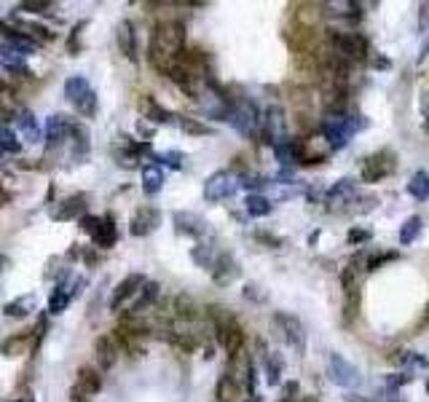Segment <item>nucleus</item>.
Here are the masks:
<instances>
[{
    "label": "nucleus",
    "mask_w": 429,
    "mask_h": 402,
    "mask_svg": "<svg viewBox=\"0 0 429 402\" xmlns=\"http://www.w3.org/2000/svg\"><path fill=\"white\" fill-rule=\"evenodd\" d=\"M185 49V25L180 19H161L151 30L148 62L158 76H169L177 56Z\"/></svg>",
    "instance_id": "nucleus-1"
},
{
    "label": "nucleus",
    "mask_w": 429,
    "mask_h": 402,
    "mask_svg": "<svg viewBox=\"0 0 429 402\" xmlns=\"http://www.w3.org/2000/svg\"><path fill=\"white\" fill-rule=\"evenodd\" d=\"M365 126V121H359V116H346V113H328L320 121V134L322 140L330 145V151L344 148L354 134Z\"/></svg>",
    "instance_id": "nucleus-2"
},
{
    "label": "nucleus",
    "mask_w": 429,
    "mask_h": 402,
    "mask_svg": "<svg viewBox=\"0 0 429 402\" xmlns=\"http://www.w3.org/2000/svg\"><path fill=\"white\" fill-rule=\"evenodd\" d=\"M330 54L341 62H362L368 56V41L359 32H338L330 30Z\"/></svg>",
    "instance_id": "nucleus-3"
},
{
    "label": "nucleus",
    "mask_w": 429,
    "mask_h": 402,
    "mask_svg": "<svg viewBox=\"0 0 429 402\" xmlns=\"http://www.w3.org/2000/svg\"><path fill=\"white\" fill-rule=\"evenodd\" d=\"M226 121L233 126L239 134L250 137V134H255V131L260 129V110H258V105H255L253 100H247V97H236V100L228 105Z\"/></svg>",
    "instance_id": "nucleus-4"
},
{
    "label": "nucleus",
    "mask_w": 429,
    "mask_h": 402,
    "mask_svg": "<svg viewBox=\"0 0 429 402\" xmlns=\"http://www.w3.org/2000/svg\"><path fill=\"white\" fill-rule=\"evenodd\" d=\"M271 322H274V327L279 330L282 341L298 354V357H303V354H306V327H303L301 319L293 317V314H287V311H277V314L271 317Z\"/></svg>",
    "instance_id": "nucleus-5"
},
{
    "label": "nucleus",
    "mask_w": 429,
    "mask_h": 402,
    "mask_svg": "<svg viewBox=\"0 0 429 402\" xmlns=\"http://www.w3.org/2000/svg\"><path fill=\"white\" fill-rule=\"evenodd\" d=\"M397 169V153L384 148V151L370 153L365 161H362V182H381L384 177L395 175Z\"/></svg>",
    "instance_id": "nucleus-6"
},
{
    "label": "nucleus",
    "mask_w": 429,
    "mask_h": 402,
    "mask_svg": "<svg viewBox=\"0 0 429 402\" xmlns=\"http://www.w3.org/2000/svg\"><path fill=\"white\" fill-rule=\"evenodd\" d=\"M236 191H239V177L231 169H218V172H212L207 177V182H204V199L209 204L231 199Z\"/></svg>",
    "instance_id": "nucleus-7"
},
{
    "label": "nucleus",
    "mask_w": 429,
    "mask_h": 402,
    "mask_svg": "<svg viewBox=\"0 0 429 402\" xmlns=\"http://www.w3.org/2000/svg\"><path fill=\"white\" fill-rule=\"evenodd\" d=\"M328 378L335 386H341V389H354L362 381L357 365H352L349 359H344L341 354H330L328 357Z\"/></svg>",
    "instance_id": "nucleus-8"
},
{
    "label": "nucleus",
    "mask_w": 429,
    "mask_h": 402,
    "mask_svg": "<svg viewBox=\"0 0 429 402\" xmlns=\"http://www.w3.org/2000/svg\"><path fill=\"white\" fill-rule=\"evenodd\" d=\"M70 126L73 121L67 118V116H62V113H54L46 118V129H43V140H46V153H54L59 151L65 142H67V137H70Z\"/></svg>",
    "instance_id": "nucleus-9"
},
{
    "label": "nucleus",
    "mask_w": 429,
    "mask_h": 402,
    "mask_svg": "<svg viewBox=\"0 0 429 402\" xmlns=\"http://www.w3.org/2000/svg\"><path fill=\"white\" fill-rule=\"evenodd\" d=\"M158 226H161V212L151 204H143L140 209H134V215L129 220V233L143 239V236H151Z\"/></svg>",
    "instance_id": "nucleus-10"
},
{
    "label": "nucleus",
    "mask_w": 429,
    "mask_h": 402,
    "mask_svg": "<svg viewBox=\"0 0 429 402\" xmlns=\"http://www.w3.org/2000/svg\"><path fill=\"white\" fill-rule=\"evenodd\" d=\"M209 277H212V282H215L218 287H228V284H233L236 279L242 277V266H239V260H236L233 255L220 252V255L215 257L212 268H209Z\"/></svg>",
    "instance_id": "nucleus-11"
},
{
    "label": "nucleus",
    "mask_w": 429,
    "mask_h": 402,
    "mask_svg": "<svg viewBox=\"0 0 429 402\" xmlns=\"http://www.w3.org/2000/svg\"><path fill=\"white\" fill-rule=\"evenodd\" d=\"M94 357H97V370H113L116 362L121 359V346L113 338V332H105L94 341Z\"/></svg>",
    "instance_id": "nucleus-12"
},
{
    "label": "nucleus",
    "mask_w": 429,
    "mask_h": 402,
    "mask_svg": "<svg viewBox=\"0 0 429 402\" xmlns=\"http://www.w3.org/2000/svg\"><path fill=\"white\" fill-rule=\"evenodd\" d=\"M86 209H89V196H86V193H73V196L62 199L56 207H54L51 218H54V220H59V223L81 220V218L86 215Z\"/></svg>",
    "instance_id": "nucleus-13"
},
{
    "label": "nucleus",
    "mask_w": 429,
    "mask_h": 402,
    "mask_svg": "<svg viewBox=\"0 0 429 402\" xmlns=\"http://www.w3.org/2000/svg\"><path fill=\"white\" fill-rule=\"evenodd\" d=\"M8 25L14 27L17 32H22L25 38H30L32 43H38V46H46V43H51L54 41V32H51V27L41 25V22H32V19H22V17H8L6 19Z\"/></svg>",
    "instance_id": "nucleus-14"
},
{
    "label": "nucleus",
    "mask_w": 429,
    "mask_h": 402,
    "mask_svg": "<svg viewBox=\"0 0 429 402\" xmlns=\"http://www.w3.org/2000/svg\"><path fill=\"white\" fill-rule=\"evenodd\" d=\"M143 284H145V277H143V274H129V277L121 279V282L116 284L113 295H110V311H118L124 303L132 301V298L143 290Z\"/></svg>",
    "instance_id": "nucleus-15"
},
{
    "label": "nucleus",
    "mask_w": 429,
    "mask_h": 402,
    "mask_svg": "<svg viewBox=\"0 0 429 402\" xmlns=\"http://www.w3.org/2000/svg\"><path fill=\"white\" fill-rule=\"evenodd\" d=\"M137 107H140L143 118H145L148 124H153V126L172 124V121H175V113H172V110H167V107L156 100V97H151V94H143V97L137 100Z\"/></svg>",
    "instance_id": "nucleus-16"
},
{
    "label": "nucleus",
    "mask_w": 429,
    "mask_h": 402,
    "mask_svg": "<svg viewBox=\"0 0 429 402\" xmlns=\"http://www.w3.org/2000/svg\"><path fill=\"white\" fill-rule=\"evenodd\" d=\"M92 242H94V250H110L116 247L118 242V226H116V218L113 215H102L94 233H92Z\"/></svg>",
    "instance_id": "nucleus-17"
},
{
    "label": "nucleus",
    "mask_w": 429,
    "mask_h": 402,
    "mask_svg": "<svg viewBox=\"0 0 429 402\" xmlns=\"http://www.w3.org/2000/svg\"><path fill=\"white\" fill-rule=\"evenodd\" d=\"M0 67H3L6 73H11V76H19V78L30 76L25 54L17 51L14 46H8V43H0Z\"/></svg>",
    "instance_id": "nucleus-18"
},
{
    "label": "nucleus",
    "mask_w": 429,
    "mask_h": 402,
    "mask_svg": "<svg viewBox=\"0 0 429 402\" xmlns=\"http://www.w3.org/2000/svg\"><path fill=\"white\" fill-rule=\"evenodd\" d=\"M116 43H118V51L127 56L129 62H137L140 59V43H137V32H134V25L124 19L118 30H116Z\"/></svg>",
    "instance_id": "nucleus-19"
},
{
    "label": "nucleus",
    "mask_w": 429,
    "mask_h": 402,
    "mask_svg": "<svg viewBox=\"0 0 429 402\" xmlns=\"http://www.w3.org/2000/svg\"><path fill=\"white\" fill-rule=\"evenodd\" d=\"M76 389H78V392H83V394H89V397L100 394V389H102V373L97 370V368H92V365H83V368H78V373H76Z\"/></svg>",
    "instance_id": "nucleus-20"
},
{
    "label": "nucleus",
    "mask_w": 429,
    "mask_h": 402,
    "mask_svg": "<svg viewBox=\"0 0 429 402\" xmlns=\"http://www.w3.org/2000/svg\"><path fill=\"white\" fill-rule=\"evenodd\" d=\"M14 121H17V129L25 134L27 142H41L43 140V126L38 124V118L30 113V110H17L14 113Z\"/></svg>",
    "instance_id": "nucleus-21"
},
{
    "label": "nucleus",
    "mask_w": 429,
    "mask_h": 402,
    "mask_svg": "<svg viewBox=\"0 0 429 402\" xmlns=\"http://www.w3.org/2000/svg\"><path fill=\"white\" fill-rule=\"evenodd\" d=\"M175 226L180 233L193 236V239H204L207 236V223L193 212H175Z\"/></svg>",
    "instance_id": "nucleus-22"
},
{
    "label": "nucleus",
    "mask_w": 429,
    "mask_h": 402,
    "mask_svg": "<svg viewBox=\"0 0 429 402\" xmlns=\"http://www.w3.org/2000/svg\"><path fill=\"white\" fill-rule=\"evenodd\" d=\"M158 298H161V284H158V282H148V279H145V284H143V290H140V298H137L134 306L127 308V311H132V314H145L148 308L156 306Z\"/></svg>",
    "instance_id": "nucleus-23"
},
{
    "label": "nucleus",
    "mask_w": 429,
    "mask_h": 402,
    "mask_svg": "<svg viewBox=\"0 0 429 402\" xmlns=\"http://www.w3.org/2000/svg\"><path fill=\"white\" fill-rule=\"evenodd\" d=\"M0 352L6 357H19V354H32V332L25 330V332H17L11 335L8 341H3Z\"/></svg>",
    "instance_id": "nucleus-24"
},
{
    "label": "nucleus",
    "mask_w": 429,
    "mask_h": 402,
    "mask_svg": "<svg viewBox=\"0 0 429 402\" xmlns=\"http://www.w3.org/2000/svg\"><path fill=\"white\" fill-rule=\"evenodd\" d=\"M0 32H3V38H6V43H8V46H14V49H17V51H22L25 56H27V54H30V51L41 49L38 43H32L30 38H25L22 32H17L14 27H11V25H8V22H6V19H0Z\"/></svg>",
    "instance_id": "nucleus-25"
},
{
    "label": "nucleus",
    "mask_w": 429,
    "mask_h": 402,
    "mask_svg": "<svg viewBox=\"0 0 429 402\" xmlns=\"http://www.w3.org/2000/svg\"><path fill=\"white\" fill-rule=\"evenodd\" d=\"M70 290H67V284L65 282H56V287L51 290V295H49V306H46V314L49 317H59L67 306H70Z\"/></svg>",
    "instance_id": "nucleus-26"
},
{
    "label": "nucleus",
    "mask_w": 429,
    "mask_h": 402,
    "mask_svg": "<svg viewBox=\"0 0 429 402\" xmlns=\"http://www.w3.org/2000/svg\"><path fill=\"white\" fill-rule=\"evenodd\" d=\"M161 188H164V169H161L156 161L145 164V167H143V191H145L148 196H156Z\"/></svg>",
    "instance_id": "nucleus-27"
},
{
    "label": "nucleus",
    "mask_w": 429,
    "mask_h": 402,
    "mask_svg": "<svg viewBox=\"0 0 429 402\" xmlns=\"http://www.w3.org/2000/svg\"><path fill=\"white\" fill-rule=\"evenodd\" d=\"M260 365H263V373H266V383L269 386H279L282 383V373H284V359L279 354L269 352V357Z\"/></svg>",
    "instance_id": "nucleus-28"
},
{
    "label": "nucleus",
    "mask_w": 429,
    "mask_h": 402,
    "mask_svg": "<svg viewBox=\"0 0 429 402\" xmlns=\"http://www.w3.org/2000/svg\"><path fill=\"white\" fill-rule=\"evenodd\" d=\"M349 199H354V180H349V177L338 180L328 193H325V201L333 204V207H335V204H346Z\"/></svg>",
    "instance_id": "nucleus-29"
},
{
    "label": "nucleus",
    "mask_w": 429,
    "mask_h": 402,
    "mask_svg": "<svg viewBox=\"0 0 429 402\" xmlns=\"http://www.w3.org/2000/svg\"><path fill=\"white\" fill-rule=\"evenodd\" d=\"M215 397H218V402H236L242 397V386L228 373H223L220 381H218V386H215Z\"/></svg>",
    "instance_id": "nucleus-30"
},
{
    "label": "nucleus",
    "mask_w": 429,
    "mask_h": 402,
    "mask_svg": "<svg viewBox=\"0 0 429 402\" xmlns=\"http://www.w3.org/2000/svg\"><path fill=\"white\" fill-rule=\"evenodd\" d=\"M70 137H73V156L76 158H86L89 151H92V142H89V129L83 124H76L70 126Z\"/></svg>",
    "instance_id": "nucleus-31"
},
{
    "label": "nucleus",
    "mask_w": 429,
    "mask_h": 402,
    "mask_svg": "<svg viewBox=\"0 0 429 402\" xmlns=\"http://www.w3.org/2000/svg\"><path fill=\"white\" fill-rule=\"evenodd\" d=\"M89 92H92V83L83 76H70L65 81V97L73 102V105H76L78 100H83Z\"/></svg>",
    "instance_id": "nucleus-32"
},
{
    "label": "nucleus",
    "mask_w": 429,
    "mask_h": 402,
    "mask_svg": "<svg viewBox=\"0 0 429 402\" xmlns=\"http://www.w3.org/2000/svg\"><path fill=\"white\" fill-rule=\"evenodd\" d=\"M244 209H247L250 218H266V215H271L274 204H271L269 196H263V193H250L247 201H244Z\"/></svg>",
    "instance_id": "nucleus-33"
},
{
    "label": "nucleus",
    "mask_w": 429,
    "mask_h": 402,
    "mask_svg": "<svg viewBox=\"0 0 429 402\" xmlns=\"http://www.w3.org/2000/svg\"><path fill=\"white\" fill-rule=\"evenodd\" d=\"M421 228H424V220H421L419 215H410L403 223V228H400V244H403V247L413 244V242L421 236Z\"/></svg>",
    "instance_id": "nucleus-34"
},
{
    "label": "nucleus",
    "mask_w": 429,
    "mask_h": 402,
    "mask_svg": "<svg viewBox=\"0 0 429 402\" xmlns=\"http://www.w3.org/2000/svg\"><path fill=\"white\" fill-rule=\"evenodd\" d=\"M73 107H76V113L81 116V118H94L97 110H100V97H97V92L92 89V92H89L83 100H78Z\"/></svg>",
    "instance_id": "nucleus-35"
},
{
    "label": "nucleus",
    "mask_w": 429,
    "mask_h": 402,
    "mask_svg": "<svg viewBox=\"0 0 429 402\" xmlns=\"http://www.w3.org/2000/svg\"><path fill=\"white\" fill-rule=\"evenodd\" d=\"M22 151V142L17 140V134L8 126H0V156H17Z\"/></svg>",
    "instance_id": "nucleus-36"
},
{
    "label": "nucleus",
    "mask_w": 429,
    "mask_h": 402,
    "mask_svg": "<svg viewBox=\"0 0 429 402\" xmlns=\"http://www.w3.org/2000/svg\"><path fill=\"white\" fill-rule=\"evenodd\" d=\"M408 193L413 199H427L429 196V175L427 172H416L408 182Z\"/></svg>",
    "instance_id": "nucleus-37"
},
{
    "label": "nucleus",
    "mask_w": 429,
    "mask_h": 402,
    "mask_svg": "<svg viewBox=\"0 0 429 402\" xmlns=\"http://www.w3.org/2000/svg\"><path fill=\"white\" fill-rule=\"evenodd\" d=\"M30 306H32V295H25V298H17V301L6 303L3 306V314L6 317H14V319H22L30 314Z\"/></svg>",
    "instance_id": "nucleus-38"
},
{
    "label": "nucleus",
    "mask_w": 429,
    "mask_h": 402,
    "mask_svg": "<svg viewBox=\"0 0 429 402\" xmlns=\"http://www.w3.org/2000/svg\"><path fill=\"white\" fill-rule=\"evenodd\" d=\"M177 124H180V129H182L185 134H191V137H207V134H212V131H215L212 126L202 124V121H196V118H177Z\"/></svg>",
    "instance_id": "nucleus-39"
},
{
    "label": "nucleus",
    "mask_w": 429,
    "mask_h": 402,
    "mask_svg": "<svg viewBox=\"0 0 429 402\" xmlns=\"http://www.w3.org/2000/svg\"><path fill=\"white\" fill-rule=\"evenodd\" d=\"M191 257H193L202 268H212V263H215L218 255H215V247H212V244H199V247L191 250Z\"/></svg>",
    "instance_id": "nucleus-40"
},
{
    "label": "nucleus",
    "mask_w": 429,
    "mask_h": 402,
    "mask_svg": "<svg viewBox=\"0 0 429 402\" xmlns=\"http://www.w3.org/2000/svg\"><path fill=\"white\" fill-rule=\"evenodd\" d=\"M182 161H185V156L180 151H167V153H161V156H156V164L161 167H169V169H182Z\"/></svg>",
    "instance_id": "nucleus-41"
},
{
    "label": "nucleus",
    "mask_w": 429,
    "mask_h": 402,
    "mask_svg": "<svg viewBox=\"0 0 429 402\" xmlns=\"http://www.w3.org/2000/svg\"><path fill=\"white\" fill-rule=\"evenodd\" d=\"M83 27H86V22H78V25L70 30V35H67V54H78V49H81V35H83Z\"/></svg>",
    "instance_id": "nucleus-42"
},
{
    "label": "nucleus",
    "mask_w": 429,
    "mask_h": 402,
    "mask_svg": "<svg viewBox=\"0 0 429 402\" xmlns=\"http://www.w3.org/2000/svg\"><path fill=\"white\" fill-rule=\"evenodd\" d=\"M54 3H43V0H27L19 6V11H30V14H49Z\"/></svg>",
    "instance_id": "nucleus-43"
},
{
    "label": "nucleus",
    "mask_w": 429,
    "mask_h": 402,
    "mask_svg": "<svg viewBox=\"0 0 429 402\" xmlns=\"http://www.w3.org/2000/svg\"><path fill=\"white\" fill-rule=\"evenodd\" d=\"M397 257V252H381L376 257H370V260H365V271H379L381 263H386V260H395Z\"/></svg>",
    "instance_id": "nucleus-44"
},
{
    "label": "nucleus",
    "mask_w": 429,
    "mask_h": 402,
    "mask_svg": "<svg viewBox=\"0 0 429 402\" xmlns=\"http://www.w3.org/2000/svg\"><path fill=\"white\" fill-rule=\"evenodd\" d=\"M247 301H255V303H263L266 301V293L258 287V284H244V293H242Z\"/></svg>",
    "instance_id": "nucleus-45"
},
{
    "label": "nucleus",
    "mask_w": 429,
    "mask_h": 402,
    "mask_svg": "<svg viewBox=\"0 0 429 402\" xmlns=\"http://www.w3.org/2000/svg\"><path fill=\"white\" fill-rule=\"evenodd\" d=\"M298 392H301V389H298V383H295V381H287V383L282 386V400L295 402L298 400Z\"/></svg>",
    "instance_id": "nucleus-46"
},
{
    "label": "nucleus",
    "mask_w": 429,
    "mask_h": 402,
    "mask_svg": "<svg viewBox=\"0 0 429 402\" xmlns=\"http://www.w3.org/2000/svg\"><path fill=\"white\" fill-rule=\"evenodd\" d=\"M153 131H156V126L148 124L145 118H140V121H137V134H140L145 142H151V140H153Z\"/></svg>",
    "instance_id": "nucleus-47"
},
{
    "label": "nucleus",
    "mask_w": 429,
    "mask_h": 402,
    "mask_svg": "<svg viewBox=\"0 0 429 402\" xmlns=\"http://www.w3.org/2000/svg\"><path fill=\"white\" fill-rule=\"evenodd\" d=\"M368 239H370L368 228H352L349 231V244H359V242H368Z\"/></svg>",
    "instance_id": "nucleus-48"
},
{
    "label": "nucleus",
    "mask_w": 429,
    "mask_h": 402,
    "mask_svg": "<svg viewBox=\"0 0 429 402\" xmlns=\"http://www.w3.org/2000/svg\"><path fill=\"white\" fill-rule=\"evenodd\" d=\"M97 223H100V218H97V215H83V218H81V228H83V231H86L89 236L94 233Z\"/></svg>",
    "instance_id": "nucleus-49"
},
{
    "label": "nucleus",
    "mask_w": 429,
    "mask_h": 402,
    "mask_svg": "<svg viewBox=\"0 0 429 402\" xmlns=\"http://www.w3.org/2000/svg\"><path fill=\"white\" fill-rule=\"evenodd\" d=\"M427 27H429V3H421L419 6V30L424 32Z\"/></svg>",
    "instance_id": "nucleus-50"
},
{
    "label": "nucleus",
    "mask_w": 429,
    "mask_h": 402,
    "mask_svg": "<svg viewBox=\"0 0 429 402\" xmlns=\"http://www.w3.org/2000/svg\"><path fill=\"white\" fill-rule=\"evenodd\" d=\"M83 287H86V279L78 277L76 282H73V284L67 287V290H70V298H76V295H81V293H83Z\"/></svg>",
    "instance_id": "nucleus-51"
},
{
    "label": "nucleus",
    "mask_w": 429,
    "mask_h": 402,
    "mask_svg": "<svg viewBox=\"0 0 429 402\" xmlns=\"http://www.w3.org/2000/svg\"><path fill=\"white\" fill-rule=\"evenodd\" d=\"M11 118H14V110H3V107H0V126H6Z\"/></svg>",
    "instance_id": "nucleus-52"
},
{
    "label": "nucleus",
    "mask_w": 429,
    "mask_h": 402,
    "mask_svg": "<svg viewBox=\"0 0 429 402\" xmlns=\"http://www.w3.org/2000/svg\"><path fill=\"white\" fill-rule=\"evenodd\" d=\"M8 199H11V193H8V191L3 188V182H0V204H6Z\"/></svg>",
    "instance_id": "nucleus-53"
},
{
    "label": "nucleus",
    "mask_w": 429,
    "mask_h": 402,
    "mask_svg": "<svg viewBox=\"0 0 429 402\" xmlns=\"http://www.w3.org/2000/svg\"><path fill=\"white\" fill-rule=\"evenodd\" d=\"M6 266H8V257H6V255H3V252H0V277H3V274H6Z\"/></svg>",
    "instance_id": "nucleus-54"
},
{
    "label": "nucleus",
    "mask_w": 429,
    "mask_h": 402,
    "mask_svg": "<svg viewBox=\"0 0 429 402\" xmlns=\"http://www.w3.org/2000/svg\"><path fill=\"white\" fill-rule=\"evenodd\" d=\"M427 325H429V306H427V311H424V317H421V322H419V330H424Z\"/></svg>",
    "instance_id": "nucleus-55"
},
{
    "label": "nucleus",
    "mask_w": 429,
    "mask_h": 402,
    "mask_svg": "<svg viewBox=\"0 0 429 402\" xmlns=\"http://www.w3.org/2000/svg\"><path fill=\"white\" fill-rule=\"evenodd\" d=\"M424 113H427V121H424V129H427V131H429V107H427V110H424Z\"/></svg>",
    "instance_id": "nucleus-56"
},
{
    "label": "nucleus",
    "mask_w": 429,
    "mask_h": 402,
    "mask_svg": "<svg viewBox=\"0 0 429 402\" xmlns=\"http://www.w3.org/2000/svg\"><path fill=\"white\" fill-rule=\"evenodd\" d=\"M3 92H6V81L0 78V94H3Z\"/></svg>",
    "instance_id": "nucleus-57"
},
{
    "label": "nucleus",
    "mask_w": 429,
    "mask_h": 402,
    "mask_svg": "<svg viewBox=\"0 0 429 402\" xmlns=\"http://www.w3.org/2000/svg\"><path fill=\"white\" fill-rule=\"evenodd\" d=\"M19 402H35V397H25V400H19Z\"/></svg>",
    "instance_id": "nucleus-58"
},
{
    "label": "nucleus",
    "mask_w": 429,
    "mask_h": 402,
    "mask_svg": "<svg viewBox=\"0 0 429 402\" xmlns=\"http://www.w3.org/2000/svg\"><path fill=\"white\" fill-rule=\"evenodd\" d=\"M427 392H429V378H427Z\"/></svg>",
    "instance_id": "nucleus-59"
},
{
    "label": "nucleus",
    "mask_w": 429,
    "mask_h": 402,
    "mask_svg": "<svg viewBox=\"0 0 429 402\" xmlns=\"http://www.w3.org/2000/svg\"><path fill=\"white\" fill-rule=\"evenodd\" d=\"M279 402H284V400H279Z\"/></svg>",
    "instance_id": "nucleus-60"
}]
</instances>
